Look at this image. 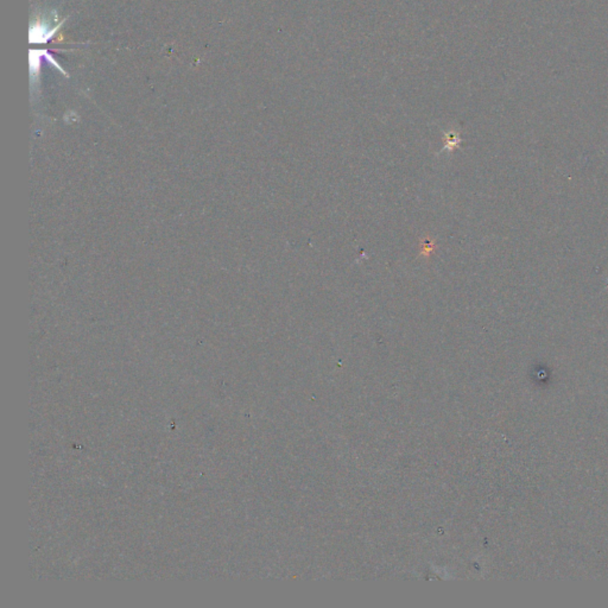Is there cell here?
Masks as SVG:
<instances>
[{"mask_svg": "<svg viewBox=\"0 0 608 608\" xmlns=\"http://www.w3.org/2000/svg\"><path fill=\"white\" fill-rule=\"evenodd\" d=\"M45 19H47L45 17L38 16L37 18H34V20L31 23L30 31H29V42L32 43V44L48 43L55 36L59 29L63 25V23L66 22V19H63L57 25H51Z\"/></svg>", "mask_w": 608, "mask_h": 608, "instance_id": "obj_1", "label": "cell"}]
</instances>
